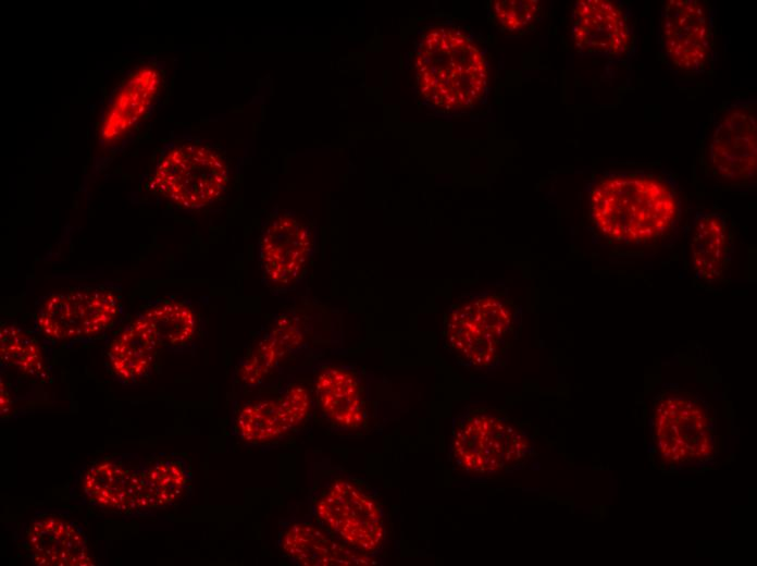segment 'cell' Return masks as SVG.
Returning a JSON list of instances; mask_svg holds the SVG:
<instances>
[{"label": "cell", "instance_id": "6da1fadb", "mask_svg": "<svg viewBox=\"0 0 757 566\" xmlns=\"http://www.w3.org/2000/svg\"><path fill=\"white\" fill-rule=\"evenodd\" d=\"M593 223L607 238L644 244L679 222L682 202L675 181L650 171L607 172L588 189Z\"/></svg>", "mask_w": 757, "mask_h": 566}, {"label": "cell", "instance_id": "7a4b0ae2", "mask_svg": "<svg viewBox=\"0 0 757 566\" xmlns=\"http://www.w3.org/2000/svg\"><path fill=\"white\" fill-rule=\"evenodd\" d=\"M413 65L422 100L438 112L469 111L485 98L488 67L484 50L461 27H429L420 37Z\"/></svg>", "mask_w": 757, "mask_h": 566}, {"label": "cell", "instance_id": "3957f363", "mask_svg": "<svg viewBox=\"0 0 757 566\" xmlns=\"http://www.w3.org/2000/svg\"><path fill=\"white\" fill-rule=\"evenodd\" d=\"M309 504L312 518L353 549L372 556L383 546V508L372 489L350 473L314 467Z\"/></svg>", "mask_w": 757, "mask_h": 566}, {"label": "cell", "instance_id": "277c9868", "mask_svg": "<svg viewBox=\"0 0 757 566\" xmlns=\"http://www.w3.org/2000/svg\"><path fill=\"white\" fill-rule=\"evenodd\" d=\"M649 421L659 466L682 468L715 458L716 415L699 395L680 389L661 391L654 401Z\"/></svg>", "mask_w": 757, "mask_h": 566}, {"label": "cell", "instance_id": "5b68a950", "mask_svg": "<svg viewBox=\"0 0 757 566\" xmlns=\"http://www.w3.org/2000/svg\"><path fill=\"white\" fill-rule=\"evenodd\" d=\"M532 451L533 442L528 432L500 410L474 408L455 422L451 456L463 472H505L524 464Z\"/></svg>", "mask_w": 757, "mask_h": 566}, {"label": "cell", "instance_id": "8992f818", "mask_svg": "<svg viewBox=\"0 0 757 566\" xmlns=\"http://www.w3.org/2000/svg\"><path fill=\"white\" fill-rule=\"evenodd\" d=\"M228 171L214 149L194 142L172 146L161 158L153 186L174 204L197 209L216 200L224 192Z\"/></svg>", "mask_w": 757, "mask_h": 566}, {"label": "cell", "instance_id": "52a82bcc", "mask_svg": "<svg viewBox=\"0 0 757 566\" xmlns=\"http://www.w3.org/2000/svg\"><path fill=\"white\" fill-rule=\"evenodd\" d=\"M121 309L117 294L110 288H77L46 297L37 312V327L49 340L79 341L109 329Z\"/></svg>", "mask_w": 757, "mask_h": 566}, {"label": "cell", "instance_id": "ba28073f", "mask_svg": "<svg viewBox=\"0 0 757 566\" xmlns=\"http://www.w3.org/2000/svg\"><path fill=\"white\" fill-rule=\"evenodd\" d=\"M756 100H736L720 114L708 144L713 174L729 184L744 185L756 179Z\"/></svg>", "mask_w": 757, "mask_h": 566}, {"label": "cell", "instance_id": "9c48e42d", "mask_svg": "<svg viewBox=\"0 0 757 566\" xmlns=\"http://www.w3.org/2000/svg\"><path fill=\"white\" fill-rule=\"evenodd\" d=\"M710 17L697 0H668L659 16L660 48L674 67L698 73L710 56Z\"/></svg>", "mask_w": 757, "mask_h": 566}, {"label": "cell", "instance_id": "30bf717a", "mask_svg": "<svg viewBox=\"0 0 757 566\" xmlns=\"http://www.w3.org/2000/svg\"><path fill=\"white\" fill-rule=\"evenodd\" d=\"M572 38L576 49L587 56L616 59L631 42L624 11L609 0H580L572 9Z\"/></svg>", "mask_w": 757, "mask_h": 566}, {"label": "cell", "instance_id": "8fae6325", "mask_svg": "<svg viewBox=\"0 0 757 566\" xmlns=\"http://www.w3.org/2000/svg\"><path fill=\"white\" fill-rule=\"evenodd\" d=\"M281 553L301 566L372 565L375 559L348 545L313 518H294L281 524Z\"/></svg>", "mask_w": 757, "mask_h": 566}, {"label": "cell", "instance_id": "7c38bea8", "mask_svg": "<svg viewBox=\"0 0 757 566\" xmlns=\"http://www.w3.org/2000/svg\"><path fill=\"white\" fill-rule=\"evenodd\" d=\"M312 249L309 227L293 214L275 217L260 239L264 274L276 285H288L302 272Z\"/></svg>", "mask_w": 757, "mask_h": 566}, {"label": "cell", "instance_id": "4fadbf2b", "mask_svg": "<svg viewBox=\"0 0 757 566\" xmlns=\"http://www.w3.org/2000/svg\"><path fill=\"white\" fill-rule=\"evenodd\" d=\"M24 546L37 565H95L83 531L71 520L58 515L48 514L35 518L25 530Z\"/></svg>", "mask_w": 757, "mask_h": 566}, {"label": "cell", "instance_id": "5bb4252c", "mask_svg": "<svg viewBox=\"0 0 757 566\" xmlns=\"http://www.w3.org/2000/svg\"><path fill=\"white\" fill-rule=\"evenodd\" d=\"M511 334L479 319L459 300L445 323L446 345L474 368L496 365L506 353Z\"/></svg>", "mask_w": 757, "mask_h": 566}, {"label": "cell", "instance_id": "9a60e30c", "mask_svg": "<svg viewBox=\"0 0 757 566\" xmlns=\"http://www.w3.org/2000/svg\"><path fill=\"white\" fill-rule=\"evenodd\" d=\"M82 490L97 507L124 515L141 514L138 464L121 457L98 460L85 471Z\"/></svg>", "mask_w": 757, "mask_h": 566}, {"label": "cell", "instance_id": "2e32d148", "mask_svg": "<svg viewBox=\"0 0 757 566\" xmlns=\"http://www.w3.org/2000/svg\"><path fill=\"white\" fill-rule=\"evenodd\" d=\"M315 398L328 423L339 431L363 430L369 411L357 376L342 367H327L315 379Z\"/></svg>", "mask_w": 757, "mask_h": 566}, {"label": "cell", "instance_id": "e0dca14e", "mask_svg": "<svg viewBox=\"0 0 757 566\" xmlns=\"http://www.w3.org/2000/svg\"><path fill=\"white\" fill-rule=\"evenodd\" d=\"M159 87L157 69L145 66L132 73L109 103L101 124V138L113 142L128 133L149 110Z\"/></svg>", "mask_w": 757, "mask_h": 566}, {"label": "cell", "instance_id": "ac0fdd59", "mask_svg": "<svg viewBox=\"0 0 757 566\" xmlns=\"http://www.w3.org/2000/svg\"><path fill=\"white\" fill-rule=\"evenodd\" d=\"M140 513L178 503L190 491L193 477L187 460L159 454L138 463Z\"/></svg>", "mask_w": 757, "mask_h": 566}, {"label": "cell", "instance_id": "d6986e66", "mask_svg": "<svg viewBox=\"0 0 757 566\" xmlns=\"http://www.w3.org/2000/svg\"><path fill=\"white\" fill-rule=\"evenodd\" d=\"M160 347L148 319L140 313L112 341L108 350L109 368L123 384H135L152 369Z\"/></svg>", "mask_w": 757, "mask_h": 566}, {"label": "cell", "instance_id": "ffe728a7", "mask_svg": "<svg viewBox=\"0 0 757 566\" xmlns=\"http://www.w3.org/2000/svg\"><path fill=\"white\" fill-rule=\"evenodd\" d=\"M690 249L696 279L718 281L731 258V236L727 218L717 211H698L692 224Z\"/></svg>", "mask_w": 757, "mask_h": 566}, {"label": "cell", "instance_id": "44dd1931", "mask_svg": "<svg viewBox=\"0 0 757 566\" xmlns=\"http://www.w3.org/2000/svg\"><path fill=\"white\" fill-rule=\"evenodd\" d=\"M301 341L299 320L282 317L240 361L237 378L246 385L260 384Z\"/></svg>", "mask_w": 757, "mask_h": 566}, {"label": "cell", "instance_id": "7402d4cb", "mask_svg": "<svg viewBox=\"0 0 757 566\" xmlns=\"http://www.w3.org/2000/svg\"><path fill=\"white\" fill-rule=\"evenodd\" d=\"M142 315L150 322L160 347L182 350L196 334V318L190 307L176 300H156Z\"/></svg>", "mask_w": 757, "mask_h": 566}, {"label": "cell", "instance_id": "603a6c76", "mask_svg": "<svg viewBox=\"0 0 757 566\" xmlns=\"http://www.w3.org/2000/svg\"><path fill=\"white\" fill-rule=\"evenodd\" d=\"M234 430L243 441L260 444L282 438L291 428L278 399H259L240 408Z\"/></svg>", "mask_w": 757, "mask_h": 566}, {"label": "cell", "instance_id": "cb8c5ba5", "mask_svg": "<svg viewBox=\"0 0 757 566\" xmlns=\"http://www.w3.org/2000/svg\"><path fill=\"white\" fill-rule=\"evenodd\" d=\"M1 365L11 367L18 372L42 378L47 373L44 354L30 335L13 323H4L0 328Z\"/></svg>", "mask_w": 757, "mask_h": 566}, {"label": "cell", "instance_id": "d4e9b609", "mask_svg": "<svg viewBox=\"0 0 757 566\" xmlns=\"http://www.w3.org/2000/svg\"><path fill=\"white\" fill-rule=\"evenodd\" d=\"M492 12L498 24L508 32H520L533 24L539 14L535 0H501L492 2Z\"/></svg>", "mask_w": 757, "mask_h": 566}, {"label": "cell", "instance_id": "484cf974", "mask_svg": "<svg viewBox=\"0 0 757 566\" xmlns=\"http://www.w3.org/2000/svg\"><path fill=\"white\" fill-rule=\"evenodd\" d=\"M277 399L291 430L305 422L311 406L310 395L305 386L291 384Z\"/></svg>", "mask_w": 757, "mask_h": 566}, {"label": "cell", "instance_id": "4316f807", "mask_svg": "<svg viewBox=\"0 0 757 566\" xmlns=\"http://www.w3.org/2000/svg\"><path fill=\"white\" fill-rule=\"evenodd\" d=\"M1 416L3 417L4 415H8L10 408H11V397L10 394L3 384V380H1Z\"/></svg>", "mask_w": 757, "mask_h": 566}]
</instances>
